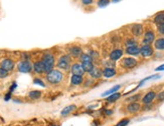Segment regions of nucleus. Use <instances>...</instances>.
Listing matches in <instances>:
<instances>
[{"instance_id":"obj_10","label":"nucleus","mask_w":164,"mask_h":126,"mask_svg":"<svg viewBox=\"0 0 164 126\" xmlns=\"http://www.w3.org/2000/svg\"><path fill=\"white\" fill-rule=\"evenodd\" d=\"M82 54H83V50H82L81 46L79 45H74V46H71L69 49V55L72 56V57H81Z\"/></svg>"},{"instance_id":"obj_2","label":"nucleus","mask_w":164,"mask_h":126,"mask_svg":"<svg viewBox=\"0 0 164 126\" xmlns=\"http://www.w3.org/2000/svg\"><path fill=\"white\" fill-rule=\"evenodd\" d=\"M41 61H43V63L44 71H45V73L50 72L51 70L53 69L55 65V56H53V54H51V53H50V52L44 53V54L43 55V58H41Z\"/></svg>"},{"instance_id":"obj_27","label":"nucleus","mask_w":164,"mask_h":126,"mask_svg":"<svg viewBox=\"0 0 164 126\" xmlns=\"http://www.w3.org/2000/svg\"><path fill=\"white\" fill-rule=\"evenodd\" d=\"M125 45L127 47H132V46H138V42L134 38H128L125 42Z\"/></svg>"},{"instance_id":"obj_20","label":"nucleus","mask_w":164,"mask_h":126,"mask_svg":"<svg viewBox=\"0 0 164 126\" xmlns=\"http://www.w3.org/2000/svg\"><path fill=\"white\" fill-rule=\"evenodd\" d=\"M83 81H84L83 76H80V75H72V77H71V82H72V85H75V86L81 85V84L83 83Z\"/></svg>"},{"instance_id":"obj_9","label":"nucleus","mask_w":164,"mask_h":126,"mask_svg":"<svg viewBox=\"0 0 164 126\" xmlns=\"http://www.w3.org/2000/svg\"><path fill=\"white\" fill-rule=\"evenodd\" d=\"M141 104L138 103V102H131V103H129L127 105V112L130 114H135V113H138L140 110H141Z\"/></svg>"},{"instance_id":"obj_42","label":"nucleus","mask_w":164,"mask_h":126,"mask_svg":"<svg viewBox=\"0 0 164 126\" xmlns=\"http://www.w3.org/2000/svg\"><path fill=\"white\" fill-rule=\"evenodd\" d=\"M114 2H118V1H120V0H113Z\"/></svg>"},{"instance_id":"obj_33","label":"nucleus","mask_w":164,"mask_h":126,"mask_svg":"<svg viewBox=\"0 0 164 126\" xmlns=\"http://www.w3.org/2000/svg\"><path fill=\"white\" fill-rule=\"evenodd\" d=\"M109 2H110V0H99L98 5H99L100 7H105L109 4Z\"/></svg>"},{"instance_id":"obj_19","label":"nucleus","mask_w":164,"mask_h":126,"mask_svg":"<svg viewBox=\"0 0 164 126\" xmlns=\"http://www.w3.org/2000/svg\"><path fill=\"white\" fill-rule=\"evenodd\" d=\"M89 74H90V76L94 79H99L103 75L102 70H101L99 67H94V68L92 69V71H91Z\"/></svg>"},{"instance_id":"obj_34","label":"nucleus","mask_w":164,"mask_h":126,"mask_svg":"<svg viewBox=\"0 0 164 126\" xmlns=\"http://www.w3.org/2000/svg\"><path fill=\"white\" fill-rule=\"evenodd\" d=\"M104 65L106 67H110V68H115V62L112 61V60H110V61H105Z\"/></svg>"},{"instance_id":"obj_25","label":"nucleus","mask_w":164,"mask_h":126,"mask_svg":"<svg viewBox=\"0 0 164 126\" xmlns=\"http://www.w3.org/2000/svg\"><path fill=\"white\" fill-rule=\"evenodd\" d=\"M121 97V93L119 92H116V93H113V94L109 95V96L107 97V101L109 102V103H113V102L117 101V100L119 99V98Z\"/></svg>"},{"instance_id":"obj_1","label":"nucleus","mask_w":164,"mask_h":126,"mask_svg":"<svg viewBox=\"0 0 164 126\" xmlns=\"http://www.w3.org/2000/svg\"><path fill=\"white\" fill-rule=\"evenodd\" d=\"M64 80V73L60 70L53 69L50 72L46 73V81L50 84H58Z\"/></svg>"},{"instance_id":"obj_28","label":"nucleus","mask_w":164,"mask_h":126,"mask_svg":"<svg viewBox=\"0 0 164 126\" xmlns=\"http://www.w3.org/2000/svg\"><path fill=\"white\" fill-rule=\"evenodd\" d=\"M140 98H141V95H140V94H135V95H133V96L127 98V101H129V102H137L138 100L140 99Z\"/></svg>"},{"instance_id":"obj_23","label":"nucleus","mask_w":164,"mask_h":126,"mask_svg":"<svg viewBox=\"0 0 164 126\" xmlns=\"http://www.w3.org/2000/svg\"><path fill=\"white\" fill-rule=\"evenodd\" d=\"M153 22L155 23L156 25H159V24H162V23H164V12H160V13L157 14L155 17H154Z\"/></svg>"},{"instance_id":"obj_29","label":"nucleus","mask_w":164,"mask_h":126,"mask_svg":"<svg viewBox=\"0 0 164 126\" xmlns=\"http://www.w3.org/2000/svg\"><path fill=\"white\" fill-rule=\"evenodd\" d=\"M129 122H130L129 118H124V119H122V120L119 121V122L117 123L115 126H127L129 124Z\"/></svg>"},{"instance_id":"obj_4","label":"nucleus","mask_w":164,"mask_h":126,"mask_svg":"<svg viewBox=\"0 0 164 126\" xmlns=\"http://www.w3.org/2000/svg\"><path fill=\"white\" fill-rule=\"evenodd\" d=\"M121 64H122V66H123L124 68L132 69V68H134V67L137 66L138 61L133 57H125V58H123Z\"/></svg>"},{"instance_id":"obj_26","label":"nucleus","mask_w":164,"mask_h":126,"mask_svg":"<svg viewBox=\"0 0 164 126\" xmlns=\"http://www.w3.org/2000/svg\"><path fill=\"white\" fill-rule=\"evenodd\" d=\"M120 88H121V85H116V86H114V87H112L111 89L105 91V92L102 94V96H103V97H104V96H109V95L113 94V93H116L117 91L120 89Z\"/></svg>"},{"instance_id":"obj_11","label":"nucleus","mask_w":164,"mask_h":126,"mask_svg":"<svg viewBox=\"0 0 164 126\" xmlns=\"http://www.w3.org/2000/svg\"><path fill=\"white\" fill-rule=\"evenodd\" d=\"M155 98H156V93L154 92V91H149V92H147L146 94L143 96L142 102H143V104H144V105L151 104Z\"/></svg>"},{"instance_id":"obj_8","label":"nucleus","mask_w":164,"mask_h":126,"mask_svg":"<svg viewBox=\"0 0 164 126\" xmlns=\"http://www.w3.org/2000/svg\"><path fill=\"white\" fill-rule=\"evenodd\" d=\"M155 41V34L152 30H148V31L145 32L144 37H143V44H146V45H151V43Z\"/></svg>"},{"instance_id":"obj_31","label":"nucleus","mask_w":164,"mask_h":126,"mask_svg":"<svg viewBox=\"0 0 164 126\" xmlns=\"http://www.w3.org/2000/svg\"><path fill=\"white\" fill-rule=\"evenodd\" d=\"M8 74H9V72H7L6 70H4L3 68H1V67H0V78H1V79L5 78V77L8 76Z\"/></svg>"},{"instance_id":"obj_12","label":"nucleus","mask_w":164,"mask_h":126,"mask_svg":"<svg viewBox=\"0 0 164 126\" xmlns=\"http://www.w3.org/2000/svg\"><path fill=\"white\" fill-rule=\"evenodd\" d=\"M71 72L72 73V75H80V76H83L84 73H85L81 63H75V64H72L71 67Z\"/></svg>"},{"instance_id":"obj_6","label":"nucleus","mask_w":164,"mask_h":126,"mask_svg":"<svg viewBox=\"0 0 164 126\" xmlns=\"http://www.w3.org/2000/svg\"><path fill=\"white\" fill-rule=\"evenodd\" d=\"M140 54L143 57H151L154 54V49L152 48L151 45H146V44H143L140 47Z\"/></svg>"},{"instance_id":"obj_13","label":"nucleus","mask_w":164,"mask_h":126,"mask_svg":"<svg viewBox=\"0 0 164 126\" xmlns=\"http://www.w3.org/2000/svg\"><path fill=\"white\" fill-rule=\"evenodd\" d=\"M123 53H124V51L120 48L114 49L113 51H111V53H110V55H109L110 60H112V61H117V60H119L122 56H123Z\"/></svg>"},{"instance_id":"obj_14","label":"nucleus","mask_w":164,"mask_h":126,"mask_svg":"<svg viewBox=\"0 0 164 126\" xmlns=\"http://www.w3.org/2000/svg\"><path fill=\"white\" fill-rule=\"evenodd\" d=\"M131 33L134 36L139 37L143 33V25L142 24H134L131 27Z\"/></svg>"},{"instance_id":"obj_36","label":"nucleus","mask_w":164,"mask_h":126,"mask_svg":"<svg viewBox=\"0 0 164 126\" xmlns=\"http://www.w3.org/2000/svg\"><path fill=\"white\" fill-rule=\"evenodd\" d=\"M10 99H11V92L6 93V95L4 96V100H5V101H9Z\"/></svg>"},{"instance_id":"obj_30","label":"nucleus","mask_w":164,"mask_h":126,"mask_svg":"<svg viewBox=\"0 0 164 126\" xmlns=\"http://www.w3.org/2000/svg\"><path fill=\"white\" fill-rule=\"evenodd\" d=\"M33 83H34V84H36V85L41 86V87H45V84H44V82H43V80H41L40 78H34Z\"/></svg>"},{"instance_id":"obj_5","label":"nucleus","mask_w":164,"mask_h":126,"mask_svg":"<svg viewBox=\"0 0 164 126\" xmlns=\"http://www.w3.org/2000/svg\"><path fill=\"white\" fill-rule=\"evenodd\" d=\"M14 66H15L14 61L12 59H10V58H5V59H3L0 62V67L3 68L4 70H6L7 72L12 71L14 69Z\"/></svg>"},{"instance_id":"obj_38","label":"nucleus","mask_w":164,"mask_h":126,"mask_svg":"<svg viewBox=\"0 0 164 126\" xmlns=\"http://www.w3.org/2000/svg\"><path fill=\"white\" fill-rule=\"evenodd\" d=\"M16 86H17L16 82H13L12 85H11V87H10V89H9V92H12V91H14L15 88H16Z\"/></svg>"},{"instance_id":"obj_21","label":"nucleus","mask_w":164,"mask_h":126,"mask_svg":"<svg viewBox=\"0 0 164 126\" xmlns=\"http://www.w3.org/2000/svg\"><path fill=\"white\" fill-rule=\"evenodd\" d=\"M82 67H83L84 71L85 72H88V73H90L91 71H92V69L94 68V63L93 61H86V62H82Z\"/></svg>"},{"instance_id":"obj_7","label":"nucleus","mask_w":164,"mask_h":126,"mask_svg":"<svg viewBox=\"0 0 164 126\" xmlns=\"http://www.w3.org/2000/svg\"><path fill=\"white\" fill-rule=\"evenodd\" d=\"M18 70L22 73H29L32 70V65L28 60H23L18 64Z\"/></svg>"},{"instance_id":"obj_22","label":"nucleus","mask_w":164,"mask_h":126,"mask_svg":"<svg viewBox=\"0 0 164 126\" xmlns=\"http://www.w3.org/2000/svg\"><path fill=\"white\" fill-rule=\"evenodd\" d=\"M154 47L157 50H164V37L158 38L154 41Z\"/></svg>"},{"instance_id":"obj_32","label":"nucleus","mask_w":164,"mask_h":126,"mask_svg":"<svg viewBox=\"0 0 164 126\" xmlns=\"http://www.w3.org/2000/svg\"><path fill=\"white\" fill-rule=\"evenodd\" d=\"M156 99H157V101H159V102L164 101V90L159 92L158 94H156Z\"/></svg>"},{"instance_id":"obj_24","label":"nucleus","mask_w":164,"mask_h":126,"mask_svg":"<svg viewBox=\"0 0 164 126\" xmlns=\"http://www.w3.org/2000/svg\"><path fill=\"white\" fill-rule=\"evenodd\" d=\"M28 97L32 100H36L41 97V91L39 90H32L28 93Z\"/></svg>"},{"instance_id":"obj_16","label":"nucleus","mask_w":164,"mask_h":126,"mask_svg":"<svg viewBox=\"0 0 164 126\" xmlns=\"http://www.w3.org/2000/svg\"><path fill=\"white\" fill-rule=\"evenodd\" d=\"M32 69L34 70V72L37 74H43V73H45V71H44V66H43V61H36L35 63L33 64V66H32Z\"/></svg>"},{"instance_id":"obj_37","label":"nucleus","mask_w":164,"mask_h":126,"mask_svg":"<svg viewBox=\"0 0 164 126\" xmlns=\"http://www.w3.org/2000/svg\"><path fill=\"white\" fill-rule=\"evenodd\" d=\"M84 5H90V4L93 3V0H82Z\"/></svg>"},{"instance_id":"obj_43","label":"nucleus","mask_w":164,"mask_h":126,"mask_svg":"<svg viewBox=\"0 0 164 126\" xmlns=\"http://www.w3.org/2000/svg\"><path fill=\"white\" fill-rule=\"evenodd\" d=\"M51 126H58V125H51Z\"/></svg>"},{"instance_id":"obj_17","label":"nucleus","mask_w":164,"mask_h":126,"mask_svg":"<svg viewBox=\"0 0 164 126\" xmlns=\"http://www.w3.org/2000/svg\"><path fill=\"white\" fill-rule=\"evenodd\" d=\"M103 76L106 77V78H111L114 77L117 74V71L115 68H110V67H105V69L102 71Z\"/></svg>"},{"instance_id":"obj_3","label":"nucleus","mask_w":164,"mask_h":126,"mask_svg":"<svg viewBox=\"0 0 164 126\" xmlns=\"http://www.w3.org/2000/svg\"><path fill=\"white\" fill-rule=\"evenodd\" d=\"M71 64H72V57L69 54L62 55V57H60L57 63L58 69H62V70H69L70 67H71Z\"/></svg>"},{"instance_id":"obj_39","label":"nucleus","mask_w":164,"mask_h":126,"mask_svg":"<svg viewBox=\"0 0 164 126\" xmlns=\"http://www.w3.org/2000/svg\"><path fill=\"white\" fill-rule=\"evenodd\" d=\"M155 70H156V71H164V64L160 65V66H158Z\"/></svg>"},{"instance_id":"obj_35","label":"nucleus","mask_w":164,"mask_h":126,"mask_svg":"<svg viewBox=\"0 0 164 126\" xmlns=\"http://www.w3.org/2000/svg\"><path fill=\"white\" fill-rule=\"evenodd\" d=\"M157 30H158V32H159V33H160L161 35H164V23H162V24L157 25Z\"/></svg>"},{"instance_id":"obj_18","label":"nucleus","mask_w":164,"mask_h":126,"mask_svg":"<svg viewBox=\"0 0 164 126\" xmlns=\"http://www.w3.org/2000/svg\"><path fill=\"white\" fill-rule=\"evenodd\" d=\"M125 52H126V54L131 55V56H138V55H140V47H138V46L127 47Z\"/></svg>"},{"instance_id":"obj_41","label":"nucleus","mask_w":164,"mask_h":126,"mask_svg":"<svg viewBox=\"0 0 164 126\" xmlns=\"http://www.w3.org/2000/svg\"><path fill=\"white\" fill-rule=\"evenodd\" d=\"M98 125H99V123H98L97 121H94V123H93L92 126H98Z\"/></svg>"},{"instance_id":"obj_15","label":"nucleus","mask_w":164,"mask_h":126,"mask_svg":"<svg viewBox=\"0 0 164 126\" xmlns=\"http://www.w3.org/2000/svg\"><path fill=\"white\" fill-rule=\"evenodd\" d=\"M77 110V105L75 104H71L69 106H65L62 111H60V115L62 116H67L70 114H72V112H75Z\"/></svg>"},{"instance_id":"obj_40","label":"nucleus","mask_w":164,"mask_h":126,"mask_svg":"<svg viewBox=\"0 0 164 126\" xmlns=\"http://www.w3.org/2000/svg\"><path fill=\"white\" fill-rule=\"evenodd\" d=\"M105 114H106V115H111V114H113V110H111V109H106V110H105Z\"/></svg>"}]
</instances>
